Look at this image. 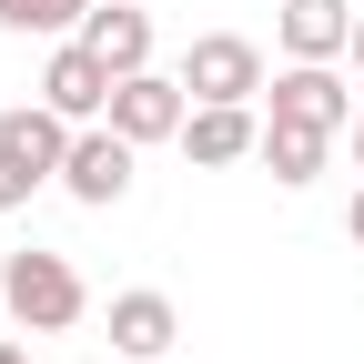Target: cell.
<instances>
[{
    "instance_id": "9a60e30c",
    "label": "cell",
    "mask_w": 364,
    "mask_h": 364,
    "mask_svg": "<svg viewBox=\"0 0 364 364\" xmlns=\"http://www.w3.org/2000/svg\"><path fill=\"white\" fill-rule=\"evenodd\" d=\"M354 172H364V102H354Z\"/></svg>"
},
{
    "instance_id": "6da1fadb",
    "label": "cell",
    "mask_w": 364,
    "mask_h": 364,
    "mask_svg": "<svg viewBox=\"0 0 364 364\" xmlns=\"http://www.w3.org/2000/svg\"><path fill=\"white\" fill-rule=\"evenodd\" d=\"M71 132H81V122H61L51 102L0 112V213H21L41 182H61V162H71Z\"/></svg>"
},
{
    "instance_id": "30bf717a",
    "label": "cell",
    "mask_w": 364,
    "mask_h": 364,
    "mask_svg": "<svg viewBox=\"0 0 364 364\" xmlns=\"http://www.w3.org/2000/svg\"><path fill=\"white\" fill-rule=\"evenodd\" d=\"M284 51L294 61H344L354 51V0H284Z\"/></svg>"
},
{
    "instance_id": "8992f818",
    "label": "cell",
    "mask_w": 364,
    "mask_h": 364,
    "mask_svg": "<svg viewBox=\"0 0 364 364\" xmlns=\"http://www.w3.org/2000/svg\"><path fill=\"white\" fill-rule=\"evenodd\" d=\"M263 102H273V122L354 132V91H344V71H334V61H284V71L263 81Z\"/></svg>"
},
{
    "instance_id": "e0dca14e",
    "label": "cell",
    "mask_w": 364,
    "mask_h": 364,
    "mask_svg": "<svg viewBox=\"0 0 364 364\" xmlns=\"http://www.w3.org/2000/svg\"><path fill=\"white\" fill-rule=\"evenodd\" d=\"M344 61H354V71H364V21H354V51H344Z\"/></svg>"
},
{
    "instance_id": "5b68a950",
    "label": "cell",
    "mask_w": 364,
    "mask_h": 364,
    "mask_svg": "<svg viewBox=\"0 0 364 364\" xmlns=\"http://www.w3.org/2000/svg\"><path fill=\"white\" fill-rule=\"evenodd\" d=\"M132 152H142V142H122L112 122H81V132H71V162H61V193L91 203V213H112V203L132 193Z\"/></svg>"
},
{
    "instance_id": "9c48e42d",
    "label": "cell",
    "mask_w": 364,
    "mask_h": 364,
    "mask_svg": "<svg viewBox=\"0 0 364 364\" xmlns=\"http://www.w3.org/2000/svg\"><path fill=\"white\" fill-rule=\"evenodd\" d=\"M172 344H182V314H172V294H152V284L112 294V354H122V364H162Z\"/></svg>"
},
{
    "instance_id": "2e32d148",
    "label": "cell",
    "mask_w": 364,
    "mask_h": 364,
    "mask_svg": "<svg viewBox=\"0 0 364 364\" xmlns=\"http://www.w3.org/2000/svg\"><path fill=\"white\" fill-rule=\"evenodd\" d=\"M0 364H31V354H21V344H11V334H0Z\"/></svg>"
},
{
    "instance_id": "5bb4252c",
    "label": "cell",
    "mask_w": 364,
    "mask_h": 364,
    "mask_svg": "<svg viewBox=\"0 0 364 364\" xmlns=\"http://www.w3.org/2000/svg\"><path fill=\"white\" fill-rule=\"evenodd\" d=\"M344 243H354V253H364V193H354V213H344Z\"/></svg>"
},
{
    "instance_id": "4fadbf2b",
    "label": "cell",
    "mask_w": 364,
    "mask_h": 364,
    "mask_svg": "<svg viewBox=\"0 0 364 364\" xmlns=\"http://www.w3.org/2000/svg\"><path fill=\"white\" fill-rule=\"evenodd\" d=\"M102 0H0V31H31V41H71Z\"/></svg>"
},
{
    "instance_id": "ba28073f",
    "label": "cell",
    "mask_w": 364,
    "mask_h": 364,
    "mask_svg": "<svg viewBox=\"0 0 364 364\" xmlns=\"http://www.w3.org/2000/svg\"><path fill=\"white\" fill-rule=\"evenodd\" d=\"M182 152H193L203 172H233V162H253V152H263V122H253V102H193V122H182Z\"/></svg>"
},
{
    "instance_id": "277c9868",
    "label": "cell",
    "mask_w": 364,
    "mask_h": 364,
    "mask_svg": "<svg viewBox=\"0 0 364 364\" xmlns=\"http://www.w3.org/2000/svg\"><path fill=\"white\" fill-rule=\"evenodd\" d=\"M182 91H193V102H263V51L243 31H203L193 51H182Z\"/></svg>"
},
{
    "instance_id": "8fae6325",
    "label": "cell",
    "mask_w": 364,
    "mask_h": 364,
    "mask_svg": "<svg viewBox=\"0 0 364 364\" xmlns=\"http://www.w3.org/2000/svg\"><path fill=\"white\" fill-rule=\"evenodd\" d=\"M81 41L112 61V81L122 71H152V11H132V0H102V11L81 21Z\"/></svg>"
},
{
    "instance_id": "52a82bcc",
    "label": "cell",
    "mask_w": 364,
    "mask_h": 364,
    "mask_svg": "<svg viewBox=\"0 0 364 364\" xmlns=\"http://www.w3.org/2000/svg\"><path fill=\"white\" fill-rule=\"evenodd\" d=\"M41 102H51L61 122H102L112 112V61L91 51V41H51V61H41Z\"/></svg>"
},
{
    "instance_id": "3957f363",
    "label": "cell",
    "mask_w": 364,
    "mask_h": 364,
    "mask_svg": "<svg viewBox=\"0 0 364 364\" xmlns=\"http://www.w3.org/2000/svg\"><path fill=\"white\" fill-rule=\"evenodd\" d=\"M102 122L122 132V142H182V122H193V91H182V71H122Z\"/></svg>"
},
{
    "instance_id": "ac0fdd59",
    "label": "cell",
    "mask_w": 364,
    "mask_h": 364,
    "mask_svg": "<svg viewBox=\"0 0 364 364\" xmlns=\"http://www.w3.org/2000/svg\"><path fill=\"white\" fill-rule=\"evenodd\" d=\"M0 284H11V243H0Z\"/></svg>"
},
{
    "instance_id": "7c38bea8",
    "label": "cell",
    "mask_w": 364,
    "mask_h": 364,
    "mask_svg": "<svg viewBox=\"0 0 364 364\" xmlns=\"http://www.w3.org/2000/svg\"><path fill=\"white\" fill-rule=\"evenodd\" d=\"M324 152H334V132H314V122H263V152H253V162L284 182V193H304V182L324 172Z\"/></svg>"
},
{
    "instance_id": "7a4b0ae2",
    "label": "cell",
    "mask_w": 364,
    "mask_h": 364,
    "mask_svg": "<svg viewBox=\"0 0 364 364\" xmlns=\"http://www.w3.org/2000/svg\"><path fill=\"white\" fill-rule=\"evenodd\" d=\"M0 304H11V324H21V334H71L91 294H81V273H71L61 253H41V243H31V253H11V284H0Z\"/></svg>"
}]
</instances>
